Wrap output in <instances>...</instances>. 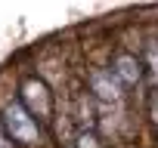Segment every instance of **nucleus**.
<instances>
[{
  "label": "nucleus",
  "instance_id": "obj_1",
  "mask_svg": "<svg viewBox=\"0 0 158 148\" xmlns=\"http://www.w3.org/2000/svg\"><path fill=\"white\" fill-rule=\"evenodd\" d=\"M3 127H6V133H10L16 142H22V145H31V142L37 139V123H34V117H28V111H25L22 105H6V111H3Z\"/></svg>",
  "mask_w": 158,
  "mask_h": 148
},
{
  "label": "nucleus",
  "instance_id": "obj_2",
  "mask_svg": "<svg viewBox=\"0 0 158 148\" xmlns=\"http://www.w3.org/2000/svg\"><path fill=\"white\" fill-rule=\"evenodd\" d=\"M22 102H28L31 105V111L40 117V120H47V114H50V93H47V87H44V80H37V77H31V80H25L22 84Z\"/></svg>",
  "mask_w": 158,
  "mask_h": 148
},
{
  "label": "nucleus",
  "instance_id": "obj_3",
  "mask_svg": "<svg viewBox=\"0 0 158 148\" xmlns=\"http://www.w3.org/2000/svg\"><path fill=\"white\" fill-rule=\"evenodd\" d=\"M118 77L127 80V84H136L139 80V62L133 56H121L118 59Z\"/></svg>",
  "mask_w": 158,
  "mask_h": 148
}]
</instances>
